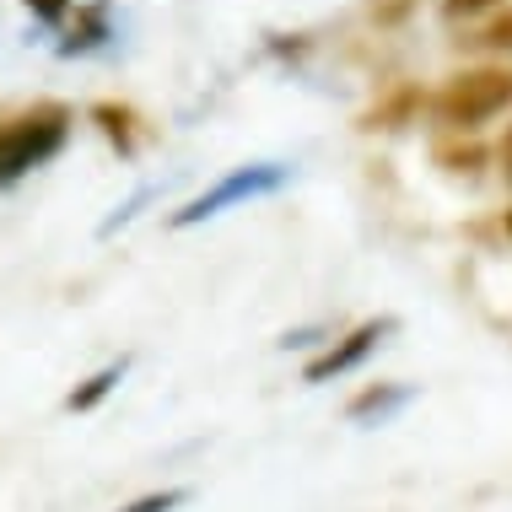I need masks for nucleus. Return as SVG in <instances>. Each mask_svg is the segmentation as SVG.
<instances>
[{"label": "nucleus", "mask_w": 512, "mask_h": 512, "mask_svg": "<svg viewBox=\"0 0 512 512\" xmlns=\"http://www.w3.org/2000/svg\"><path fill=\"white\" fill-rule=\"evenodd\" d=\"M65 135H71V114L54 108V103L17 119V124H6V130H0V189H11L22 173L44 168L54 151L65 146Z\"/></svg>", "instance_id": "f257e3e1"}, {"label": "nucleus", "mask_w": 512, "mask_h": 512, "mask_svg": "<svg viewBox=\"0 0 512 512\" xmlns=\"http://www.w3.org/2000/svg\"><path fill=\"white\" fill-rule=\"evenodd\" d=\"M437 119L453 124V130H475V124L496 119L502 108H512V71L507 65H480V71L453 76L448 87L437 92Z\"/></svg>", "instance_id": "f03ea898"}, {"label": "nucleus", "mask_w": 512, "mask_h": 512, "mask_svg": "<svg viewBox=\"0 0 512 512\" xmlns=\"http://www.w3.org/2000/svg\"><path fill=\"white\" fill-rule=\"evenodd\" d=\"M286 184H292V168H286V162H243V168H232L216 189H205L200 200H189L184 211L173 216V227H200V221L232 211V205H243V200L275 195V189H286Z\"/></svg>", "instance_id": "7ed1b4c3"}, {"label": "nucleus", "mask_w": 512, "mask_h": 512, "mask_svg": "<svg viewBox=\"0 0 512 512\" xmlns=\"http://www.w3.org/2000/svg\"><path fill=\"white\" fill-rule=\"evenodd\" d=\"M394 329V318H367V324H356L351 335H345L335 351H324L318 362H308V372H302V383H329V378H340V372H351V367H362L372 351L383 345V335Z\"/></svg>", "instance_id": "20e7f679"}, {"label": "nucleus", "mask_w": 512, "mask_h": 512, "mask_svg": "<svg viewBox=\"0 0 512 512\" xmlns=\"http://www.w3.org/2000/svg\"><path fill=\"white\" fill-rule=\"evenodd\" d=\"M124 372H130V356H119V362L98 367L87 383H81V389H71V399H65V410H71V415H81V410H98L103 399H108V394H114L119 383H124Z\"/></svg>", "instance_id": "39448f33"}, {"label": "nucleus", "mask_w": 512, "mask_h": 512, "mask_svg": "<svg viewBox=\"0 0 512 512\" xmlns=\"http://www.w3.org/2000/svg\"><path fill=\"white\" fill-rule=\"evenodd\" d=\"M410 405V389H367L362 399H351V421L356 426H378V421H389L394 410H405Z\"/></svg>", "instance_id": "423d86ee"}, {"label": "nucleus", "mask_w": 512, "mask_h": 512, "mask_svg": "<svg viewBox=\"0 0 512 512\" xmlns=\"http://www.w3.org/2000/svg\"><path fill=\"white\" fill-rule=\"evenodd\" d=\"M103 33H108V11H103V6H92V11H87V22H81L76 33L60 44V54H87L92 44H103Z\"/></svg>", "instance_id": "0eeeda50"}, {"label": "nucleus", "mask_w": 512, "mask_h": 512, "mask_svg": "<svg viewBox=\"0 0 512 512\" xmlns=\"http://www.w3.org/2000/svg\"><path fill=\"white\" fill-rule=\"evenodd\" d=\"M92 119H98L108 141H114L124 157H130V151H135V146H130V114H124V108H114V103H98V108H92Z\"/></svg>", "instance_id": "6e6552de"}, {"label": "nucleus", "mask_w": 512, "mask_h": 512, "mask_svg": "<svg viewBox=\"0 0 512 512\" xmlns=\"http://www.w3.org/2000/svg\"><path fill=\"white\" fill-rule=\"evenodd\" d=\"M410 108H415V92H399V98H394V103H383V108H372V114L362 119V130H394V124H399V119H405V114H410Z\"/></svg>", "instance_id": "1a4fd4ad"}, {"label": "nucleus", "mask_w": 512, "mask_h": 512, "mask_svg": "<svg viewBox=\"0 0 512 512\" xmlns=\"http://www.w3.org/2000/svg\"><path fill=\"white\" fill-rule=\"evenodd\" d=\"M189 502V491L184 486H173V491H151V496H135L130 507H119V512H178Z\"/></svg>", "instance_id": "9d476101"}, {"label": "nucleus", "mask_w": 512, "mask_h": 512, "mask_svg": "<svg viewBox=\"0 0 512 512\" xmlns=\"http://www.w3.org/2000/svg\"><path fill=\"white\" fill-rule=\"evenodd\" d=\"M480 44L496 49V54H512V11H507V17H496L486 33H480Z\"/></svg>", "instance_id": "9b49d317"}, {"label": "nucleus", "mask_w": 512, "mask_h": 512, "mask_svg": "<svg viewBox=\"0 0 512 512\" xmlns=\"http://www.w3.org/2000/svg\"><path fill=\"white\" fill-rule=\"evenodd\" d=\"M27 11H33L38 22H60L65 17V6H71V0H22Z\"/></svg>", "instance_id": "f8f14e48"}, {"label": "nucleus", "mask_w": 512, "mask_h": 512, "mask_svg": "<svg viewBox=\"0 0 512 512\" xmlns=\"http://www.w3.org/2000/svg\"><path fill=\"white\" fill-rule=\"evenodd\" d=\"M491 6H496V0H442V11H448L453 22H459V17H475V11H491Z\"/></svg>", "instance_id": "ddd939ff"}, {"label": "nucleus", "mask_w": 512, "mask_h": 512, "mask_svg": "<svg viewBox=\"0 0 512 512\" xmlns=\"http://www.w3.org/2000/svg\"><path fill=\"white\" fill-rule=\"evenodd\" d=\"M502 168H507V184H512V130H507V141H502Z\"/></svg>", "instance_id": "4468645a"}, {"label": "nucleus", "mask_w": 512, "mask_h": 512, "mask_svg": "<svg viewBox=\"0 0 512 512\" xmlns=\"http://www.w3.org/2000/svg\"><path fill=\"white\" fill-rule=\"evenodd\" d=\"M507 238H512V211H507Z\"/></svg>", "instance_id": "2eb2a0df"}]
</instances>
